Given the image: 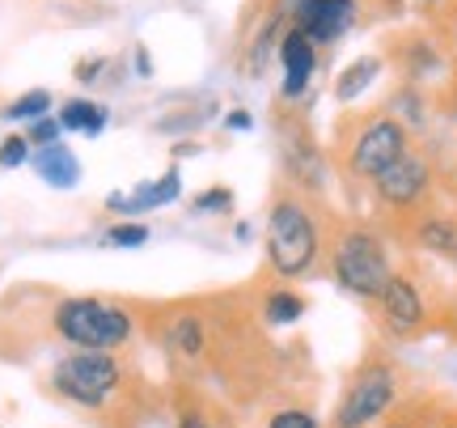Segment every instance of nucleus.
<instances>
[{"label":"nucleus","mask_w":457,"mask_h":428,"mask_svg":"<svg viewBox=\"0 0 457 428\" xmlns=\"http://www.w3.org/2000/svg\"><path fill=\"white\" fill-rule=\"evenodd\" d=\"M225 128H233V132H250V128H254V115H250V111H228Z\"/></svg>","instance_id":"30"},{"label":"nucleus","mask_w":457,"mask_h":428,"mask_svg":"<svg viewBox=\"0 0 457 428\" xmlns=\"http://www.w3.org/2000/svg\"><path fill=\"white\" fill-rule=\"evenodd\" d=\"M102 68H106V60H81V64H77V81H81V85L98 81Z\"/></svg>","instance_id":"29"},{"label":"nucleus","mask_w":457,"mask_h":428,"mask_svg":"<svg viewBox=\"0 0 457 428\" xmlns=\"http://www.w3.org/2000/svg\"><path fill=\"white\" fill-rule=\"evenodd\" d=\"M148 238H153V230H148L145 221H114L111 230L102 233V247H114V250H123V247H145Z\"/></svg>","instance_id":"21"},{"label":"nucleus","mask_w":457,"mask_h":428,"mask_svg":"<svg viewBox=\"0 0 457 428\" xmlns=\"http://www.w3.org/2000/svg\"><path fill=\"white\" fill-rule=\"evenodd\" d=\"M179 196H182V174L170 165L162 179L140 182V187H131L128 196H123V191H111V196H106V208H111V213H119L123 221H136L140 213L165 208V204H174Z\"/></svg>","instance_id":"10"},{"label":"nucleus","mask_w":457,"mask_h":428,"mask_svg":"<svg viewBox=\"0 0 457 428\" xmlns=\"http://www.w3.org/2000/svg\"><path fill=\"white\" fill-rule=\"evenodd\" d=\"M390 115L398 119V123H420V119H424V98H420L415 89H398L390 102Z\"/></svg>","instance_id":"26"},{"label":"nucleus","mask_w":457,"mask_h":428,"mask_svg":"<svg viewBox=\"0 0 457 428\" xmlns=\"http://www.w3.org/2000/svg\"><path fill=\"white\" fill-rule=\"evenodd\" d=\"M51 115V94L47 89H30V94H21L17 102L4 106V119H17V123H34V119Z\"/></svg>","instance_id":"20"},{"label":"nucleus","mask_w":457,"mask_h":428,"mask_svg":"<svg viewBox=\"0 0 457 428\" xmlns=\"http://www.w3.org/2000/svg\"><path fill=\"white\" fill-rule=\"evenodd\" d=\"M407 153H411V128L398 123L390 111H377V115L360 119V128L352 132L347 153H343V170L360 182H377Z\"/></svg>","instance_id":"6"},{"label":"nucleus","mask_w":457,"mask_h":428,"mask_svg":"<svg viewBox=\"0 0 457 428\" xmlns=\"http://www.w3.org/2000/svg\"><path fill=\"white\" fill-rule=\"evenodd\" d=\"M128 386V365L114 352H68L51 365V390L81 407V412H106Z\"/></svg>","instance_id":"5"},{"label":"nucleus","mask_w":457,"mask_h":428,"mask_svg":"<svg viewBox=\"0 0 457 428\" xmlns=\"http://www.w3.org/2000/svg\"><path fill=\"white\" fill-rule=\"evenodd\" d=\"M174 420H179V428H225L195 395H182L179 403H174Z\"/></svg>","instance_id":"22"},{"label":"nucleus","mask_w":457,"mask_h":428,"mask_svg":"<svg viewBox=\"0 0 457 428\" xmlns=\"http://www.w3.org/2000/svg\"><path fill=\"white\" fill-rule=\"evenodd\" d=\"M233 208V191L228 187H204V191H195V199H191V213H228Z\"/></svg>","instance_id":"24"},{"label":"nucleus","mask_w":457,"mask_h":428,"mask_svg":"<svg viewBox=\"0 0 457 428\" xmlns=\"http://www.w3.org/2000/svg\"><path fill=\"white\" fill-rule=\"evenodd\" d=\"M373 196L377 204L394 216H424L428 213V196H432V162H428L424 153H415L411 148L407 157H398V162L373 182Z\"/></svg>","instance_id":"8"},{"label":"nucleus","mask_w":457,"mask_h":428,"mask_svg":"<svg viewBox=\"0 0 457 428\" xmlns=\"http://www.w3.org/2000/svg\"><path fill=\"white\" fill-rule=\"evenodd\" d=\"M377 306V323L390 340H420L432 327V301H428L424 284L415 272H398L394 267L386 293L373 301Z\"/></svg>","instance_id":"7"},{"label":"nucleus","mask_w":457,"mask_h":428,"mask_svg":"<svg viewBox=\"0 0 457 428\" xmlns=\"http://www.w3.org/2000/svg\"><path fill=\"white\" fill-rule=\"evenodd\" d=\"M279 68H284L279 94H284V102H296L310 89L313 68H318V47L310 43V34H301V30L284 34V43H279Z\"/></svg>","instance_id":"12"},{"label":"nucleus","mask_w":457,"mask_h":428,"mask_svg":"<svg viewBox=\"0 0 457 428\" xmlns=\"http://www.w3.org/2000/svg\"><path fill=\"white\" fill-rule=\"evenodd\" d=\"M453 38H457V17H453Z\"/></svg>","instance_id":"34"},{"label":"nucleus","mask_w":457,"mask_h":428,"mask_svg":"<svg viewBox=\"0 0 457 428\" xmlns=\"http://www.w3.org/2000/svg\"><path fill=\"white\" fill-rule=\"evenodd\" d=\"M34 174L47 182V187H55V191H72L77 182H81V162H77V153L60 140V145H47V148H34Z\"/></svg>","instance_id":"14"},{"label":"nucleus","mask_w":457,"mask_h":428,"mask_svg":"<svg viewBox=\"0 0 457 428\" xmlns=\"http://www.w3.org/2000/svg\"><path fill=\"white\" fill-rule=\"evenodd\" d=\"M310 4H313V0H271V13H276L284 26H296V21H301V13H305Z\"/></svg>","instance_id":"28"},{"label":"nucleus","mask_w":457,"mask_h":428,"mask_svg":"<svg viewBox=\"0 0 457 428\" xmlns=\"http://www.w3.org/2000/svg\"><path fill=\"white\" fill-rule=\"evenodd\" d=\"M60 119L55 115H43L30 123V132H26V140H30V148H47V145H60Z\"/></svg>","instance_id":"27"},{"label":"nucleus","mask_w":457,"mask_h":428,"mask_svg":"<svg viewBox=\"0 0 457 428\" xmlns=\"http://www.w3.org/2000/svg\"><path fill=\"white\" fill-rule=\"evenodd\" d=\"M322 247H327L322 216L313 213L305 191L284 182L267 208V267L279 281H301L318 267Z\"/></svg>","instance_id":"1"},{"label":"nucleus","mask_w":457,"mask_h":428,"mask_svg":"<svg viewBox=\"0 0 457 428\" xmlns=\"http://www.w3.org/2000/svg\"><path fill=\"white\" fill-rule=\"evenodd\" d=\"M51 327L72 352H119L131 344L136 318L111 297H60Z\"/></svg>","instance_id":"3"},{"label":"nucleus","mask_w":457,"mask_h":428,"mask_svg":"<svg viewBox=\"0 0 457 428\" xmlns=\"http://www.w3.org/2000/svg\"><path fill=\"white\" fill-rule=\"evenodd\" d=\"M34 153H30V140L21 132H13V136H4L0 140V170H17V165H26Z\"/></svg>","instance_id":"25"},{"label":"nucleus","mask_w":457,"mask_h":428,"mask_svg":"<svg viewBox=\"0 0 457 428\" xmlns=\"http://www.w3.org/2000/svg\"><path fill=\"white\" fill-rule=\"evenodd\" d=\"M330 276H335L343 293L360 297V301H377L386 293L394 264L381 230L356 221V225H339L330 233Z\"/></svg>","instance_id":"2"},{"label":"nucleus","mask_w":457,"mask_h":428,"mask_svg":"<svg viewBox=\"0 0 457 428\" xmlns=\"http://www.w3.org/2000/svg\"><path fill=\"white\" fill-rule=\"evenodd\" d=\"M279 162H284V179H288V187L305 191V196H318V191H322L327 165H322V153H318V145H313V136L305 132V123H284V136H279Z\"/></svg>","instance_id":"9"},{"label":"nucleus","mask_w":457,"mask_h":428,"mask_svg":"<svg viewBox=\"0 0 457 428\" xmlns=\"http://www.w3.org/2000/svg\"><path fill=\"white\" fill-rule=\"evenodd\" d=\"M441 424L445 420L436 415V407H432L428 399H407V403H398L377 428H441Z\"/></svg>","instance_id":"19"},{"label":"nucleus","mask_w":457,"mask_h":428,"mask_svg":"<svg viewBox=\"0 0 457 428\" xmlns=\"http://www.w3.org/2000/svg\"><path fill=\"white\" fill-rule=\"evenodd\" d=\"M398 64H403V72H407L411 81H420V77H432L445 60H441V51L432 47L424 34H415L411 43H403V47H398Z\"/></svg>","instance_id":"18"},{"label":"nucleus","mask_w":457,"mask_h":428,"mask_svg":"<svg viewBox=\"0 0 457 428\" xmlns=\"http://www.w3.org/2000/svg\"><path fill=\"white\" fill-rule=\"evenodd\" d=\"M352 21H356V0H313L293 30L310 34L313 47H330L352 30Z\"/></svg>","instance_id":"11"},{"label":"nucleus","mask_w":457,"mask_h":428,"mask_svg":"<svg viewBox=\"0 0 457 428\" xmlns=\"http://www.w3.org/2000/svg\"><path fill=\"white\" fill-rule=\"evenodd\" d=\"M377 72H381V55H360V60H352V64L335 77V98H339V102H356L360 94L377 81Z\"/></svg>","instance_id":"17"},{"label":"nucleus","mask_w":457,"mask_h":428,"mask_svg":"<svg viewBox=\"0 0 457 428\" xmlns=\"http://www.w3.org/2000/svg\"><path fill=\"white\" fill-rule=\"evenodd\" d=\"M411 242L428 255H441L449 264H457V216L445 213H424L411 221Z\"/></svg>","instance_id":"13"},{"label":"nucleus","mask_w":457,"mask_h":428,"mask_svg":"<svg viewBox=\"0 0 457 428\" xmlns=\"http://www.w3.org/2000/svg\"><path fill=\"white\" fill-rule=\"evenodd\" d=\"M136 72H140V77H153V64H148V51L145 47H136Z\"/></svg>","instance_id":"31"},{"label":"nucleus","mask_w":457,"mask_h":428,"mask_svg":"<svg viewBox=\"0 0 457 428\" xmlns=\"http://www.w3.org/2000/svg\"><path fill=\"white\" fill-rule=\"evenodd\" d=\"M441 428H457V420H445V424Z\"/></svg>","instance_id":"33"},{"label":"nucleus","mask_w":457,"mask_h":428,"mask_svg":"<svg viewBox=\"0 0 457 428\" xmlns=\"http://www.w3.org/2000/svg\"><path fill=\"white\" fill-rule=\"evenodd\" d=\"M60 128L64 132H81V136H102V128H106V106L102 102H94V98H72V102H64L60 106Z\"/></svg>","instance_id":"16"},{"label":"nucleus","mask_w":457,"mask_h":428,"mask_svg":"<svg viewBox=\"0 0 457 428\" xmlns=\"http://www.w3.org/2000/svg\"><path fill=\"white\" fill-rule=\"evenodd\" d=\"M415 4H441V0H415Z\"/></svg>","instance_id":"32"},{"label":"nucleus","mask_w":457,"mask_h":428,"mask_svg":"<svg viewBox=\"0 0 457 428\" xmlns=\"http://www.w3.org/2000/svg\"><path fill=\"white\" fill-rule=\"evenodd\" d=\"M0 428H4V424H0Z\"/></svg>","instance_id":"35"},{"label":"nucleus","mask_w":457,"mask_h":428,"mask_svg":"<svg viewBox=\"0 0 457 428\" xmlns=\"http://www.w3.org/2000/svg\"><path fill=\"white\" fill-rule=\"evenodd\" d=\"M398 403H403L398 365L386 352H369L343 382V395L330 412V428H377Z\"/></svg>","instance_id":"4"},{"label":"nucleus","mask_w":457,"mask_h":428,"mask_svg":"<svg viewBox=\"0 0 457 428\" xmlns=\"http://www.w3.org/2000/svg\"><path fill=\"white\" fill-rule=\"evenodd\" d=\"M305 310H310V301L296 293V289H267L259 297V314L267 327H293V323L305 318Z\"/></svg>","instance_id":"15"},{"label":"nucleus","mask_w":457,"mask_h":428,"mask_svg":"<svg viewBox=\"0 0 457 428\" xmlns=\"http://www.w3.org/2000/svg\"><path fill=\"white\" fill-rule=\"evenodd\" d=\"M267 428H322V424H318V415L310 407L288 403V407H276V412L267 415Z\"/></svg>","instance_id":"23"}]
</instances>
